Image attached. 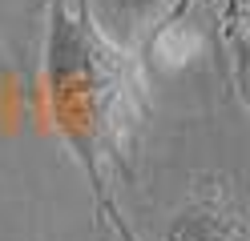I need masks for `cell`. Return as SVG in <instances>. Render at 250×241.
Wrapping results in <instances>:
<instances>
[{
    "mask_svg": "<svg viewBox=\"0 0 250 241\" xmlns=\"http://www.w3.org/2000/svg\"><path fill=\"white\" fill-rule=\"evenodd\" d=\"M162 241H242V221L214 197H194L166 221Z\"/></svg>",
    "mask_w": 250,
    "mask_h": 241,
    "instance_id": "cell-1",
    "label": "cell"
},
{
    "mask_svg": "<svg viewBox=\"0 0 250 241\" xmlns=\"http://www.w3.org/2000/svg\"><path fill=\"white\" fill-rule=\"evenodd\" d=\"M202 48H206V37H202V28L194 20H169L149 40V53L162 69H186V64H194L202 56Z\"/></svg>",
    "mask_w": 250,
    "mask_h": 241,
    "instance_id": "cell-2",
    "label": "cell"
}]
</instances>
